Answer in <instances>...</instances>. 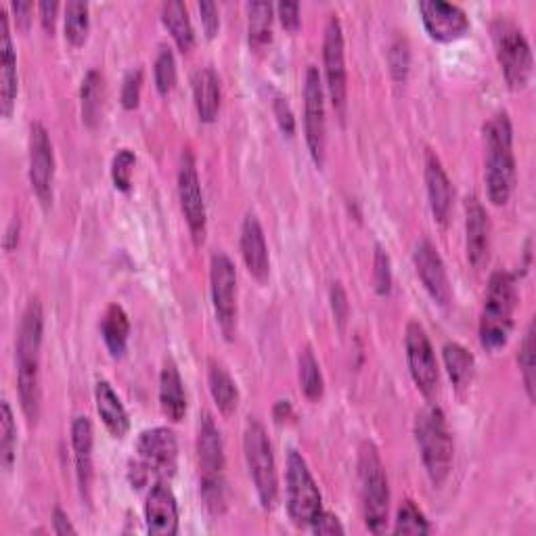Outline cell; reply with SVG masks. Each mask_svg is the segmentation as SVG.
<instances>
[{
    "label": "cell",
    "mask_w": 536,
    "mask_h": 536,
    "mask_svg": "<svg viewBox=\"0 0 536 536\" xmlns=\"http://www.w3.org/2000/svg\"><path fill=\"white\" fill-rule=\"evenodd\" d=\"M44 315L38 298H32L24 310L17 333V392L21 411L30 423L40 415V350Z\"/></svg>",
    "instance_id": "cell-1"
},
{
    "label": "cell",
    "mask_w": 536,
    "mask_h": 536,
    "mask_svg": "<svg viewBox=\"0 0 536 536\" xmlns=\"http://www.w3.org/2000/svg\"><path fill=\"white\" fill-rule=\"evenodd\" d=\"M486 141V193L495 206H505L516 185V158H513V128L505 111L484 124Z\"/></svg>",
    "instance_id": "cell-2"
},
{
    "label": "cell",
    "mask_w": 536,
    "mask_h": 536,
    "mask_svg": "<svg viewBox=\"0 0 536 536\" xmlns=\"http://www.w3.org/2000/svg\"><path fill=\"white\" fill-rule=\"evenodd\" d=\"M518 306L516 279L507 271L493 273L480 317V344L495 352L503 348L513 329V312Z\"/></svg>",
    "instance_id": "cell-3"
},
{
    "label": "cell",
    "mask_w": 536,
    "mask_h": 536,
    "mask_svg": "<svg viewBox=\"0 0 536 536\" xmlns=\"http://www.w3.org/2000/svg\"><path fill=\"white\" fill-rule=\"evenodd\" d=\"M415 438L423 467L434 486H442L451 474L453 465V438L446 426V417L440 407H426L415 421Z\"/></svg>",
    "instance_id": "cell-4"
},
{
    "label": "cell",
    "mask_w": 536,
    "mask_h": 536,
    "mask_svg": "<svg viewBox=\"0 0 536 536\" xmlns=\"http://www.w3.org/2000/svg\"><path fill=\"white\" fill-rule=\"evenodd\" d=\"M359 482L365 526L373 534L386 532L390 511L388 476L373 442H363L359 451Z\"/></svg>",
    "instance_id": "cell-5"
},
{
    "label": "cell",
    "mask_w": 536,
    "mask_h": 536,
    "mask_svg": "<svg viewBox=\"0 0 536 536\" xmlns=\"http://www.w3.org/2000/svg\"><path fill=\"white\" fill-rule=\"evenodd\" d=\"M493 42L503 76L513 91H522L532 78L534 59L524 32L507 17L493 21Z\"/></svg>",
    "instance_id": "cell-6"
},
{
    "label": "cell",
    "mask_w": 536,
    "mask_h": 536,
    "mask_svg": "<svg viewBox=\"0 0 536 536\" xmlns=\"http://www.w3.org/2000/svg\"><path fill=\"white\" fill-rule=\"evenodd\" d=\"M243 451L245 461H248L250 476L254 480L258 499L264 509H273L279 497V480H277V465L273 457L271 440L266 436V430L260 421L250 419L243 434Z\"/></svg>",
    "instance_id": "cell-7"
},
{
    "label": "cell",
    "mask_w": 536,
    "mask_h": 536,
    "mask_svg": "<svg viewBox=\"0 0 536 536\" xmlns=\"http://www.w3.org/2000/svg\"><path fill=\"white\" fill-rule=\"evenodd\" d=\"M285 490L289 518L296 526H310L323 511V499L315 478H312L304 457L298 451H289Z\"/></svg>",
    "instance_id": "cell-8"
},
{
    "label": "cell",
    "mask_w": 536,
    "mask_h": 536,
    "mask_svg": "<svg viewBox=\"0 0 536 536\" xmlns=\"http://www.w3.org/2000/svg\"><path fill=\"white\" fill-rule=\"evenodd\" d=\"M212 304L222 333L231 340L237 325V271L227 254H214L210 262Z\"/></svg>",
    "instance_id": "cell-9"
},
{
    "label": "cell",
    "mask_w": 536,
    "mask_h": 536,
    "mask_svg": "<svg viewBox=\"0 0 536 536\" xmlns=\"http://www.w3.org/2000/svg\"><path fill=\"white\" fill-rule=\"evenodd\" d=\"M323 61H325L329 99L333 103V109L344 118L348 99V76H346V55H344V32L340 19L335 15L329 17L325 28Z\"/></svg>",
    "instance_id": "cell-10"
},
{
    "label": "cell",
    "mask_w": 536,
    "mask_h": 536,
    "mask_svg": "<svg viewBox=\"0 0 536 536\" xmlns=\"http://www.w3.org/2000/svg\"><path fill=\"white\" fill-rule=\"evenodd\" d=\"M405 348H407L409 371H411L415 386L426 398H434L438 392V382H440L436 354H434L426 329L415 321L407 325Z\"/></svg>",
    "instance_id": "cell-11"
},
{
    "label": "cell",
    "mask_w": 536,
    "mask_h": 536,
    "mask_svg": "<svg viewBox=\"0 0 536 536\" xmlns=\"http://www.w3.org/2000/svg\"><path fill=\"white\" fill-rule=\"evenodd\" d=\"M304 130L306 143L312 160L321 168L325 162V93L319 70L315 65L308 67L304 80Z\"/></svg>",
    "instance_id": "cell-12"
},
{
    "label": "cell",
    "mask_w": 536,
    "mask_h": 536,
    "mask_svg": "<svg viewBox=\"0 0 536 536\" xmlns=\"http://www.w3.org/2000/svg\"><path fill=\"white\" fill-rule=\"evenodd\" d=\"M178 199H181V210L189 225L193 241L199 245L206 239V206L204 195H201L199 176L195 168L193 153L185 149L181 158V168H178Z\"/></svg>",
    "instance_id": "cell-13"
},
{
    "label": "cell",
    "mask_w": 536,
    "mask_h": 536,
    "mask_svg": "<svg viewBox=\"0 0 536 536\" xmlns=\"http://www.w3.org/2000/svg\"><path fill=\"white\" fill-rule=\"evenodd\" d=\"M30 183L40 204L49 208L53 204L55 153L49 132L40 122H34L30 130Z\"/></svg>",
    "instance_id": "cell-14"
},
{
    "label": "cell",
    "mask_w": 536,
    "mask_h": 536,
    "mask_svg": "<svg viewBox=\"0 0 536 536\" xmlns=\"http://www.w3.org/2000/svg\"><path fill=\"white\" fill-rule=\"evenodd\" d=\"M137 453L141 457V467L153 476L172 478L178 461V444L174 432L168 428L145 430L139 436Z\"/></svg>",
    "instance_id": "cell-15"
},
{
    "label": "cell",
    "mask_w": 536,
    "mask_h": 536,
    "mask_svg": "<svg viewBox=\"0 0 536 536\" xmlns=\"http://www.w3.org/2000/svg\"><path fill=\"white\" fill-rule=\"evenodd\" d=\"M413 262L417 268V275L423 287H426V292L430 294V298L440 306H449L453 300V287L449 281V273H446V266L438 250L432 245V241L423 239L415 245Z\"/></svg>",
    "instance_id": "cell-16"
},
{
    "label": "cell",
    "mask_w": 536,
    "mask_h": 536,
    "mask_svg": "<svg viewBox=\"0 0 536 536\" xmlns=\"http://www.w3.org/2000/svg\"><path fill=\"white\" fill-rule=\"evenodd\" d=\"M419 13L428 34L438 42H453L467 34L469 19L457 5L444 0H423Z\"/></svg>",
    "instance_id": "cell-17"
},
{
    "label": "cell",
    "mask_w": 536,
    "mask_h": 536,
    "mask_svg": "<svg viewBox=\"0 0 536 536\" xmlns=\"http://www.w3.org/2000/svg\"><path fill=\"white\" fill-rule=\"evenodd\" d=\"M465 235L467 260L480 271L490 256V220L478 197H469L465 204Z\"/></svg>",
    "instance_id": "cell-18"
},
{
    "label": "cell",
    "mask_w": 536,
    "mask_h": 536,
    "mask_svg": "<svg viewBox=\"0 0 536 536\" xmlns=\"http://www.w3.org/2000/svg\"><path fill=\"white\" fill-rule=\"evenodd\" d=\"M145 522L151 534L172 536L178 532V505L168 484L155 482L147 495Z\"/></svg>",
    "instance_id": "cell-19"
},
{
    "label": "cell",
    "mask_w": 536,
    "mask_h": 536,
    "mask_svg": "<svg viewBox=\"0 0 536 536\" xmlns=\"http://www.w3.org/2000/svg\"><path fill=\"white\" fill-rule=\"evenodd\" d=\"M17 99V57L9 30V15L0 11V111L9 118Z\"/></svg>",
    "instance_id": "cell-20"
},
{
    "label": "cell",
    "mask_w": 536,
    "mask_h": 536,
    "mask_svg": "<svg viewBox=\"0 0 536 536\" xmlns=\"http://www.w3.org/2000/svg\"><path fill=\"white\" fill-rule=\"evenodd\" d=\"M241 256L250 275L256 281H266L271 273V258H268V248L260 220L254 214H248L241 227Z\"/></svg>",
    "instance_id": "cell-21"
},
{
    "label": "cell",
    "mask_w": 536,
    "mask_h": 536,
    "mask_svg": "<svg viewBox=\"0 0 536 536\" xmlns=\"http://www.w3.org/2000/svg\"><path fill=\"white\" fill-rule=\"evenodd\" d=\"M197 459L201 478L222 476V469H225V446H222V436L216 428L212 415L208 413H204L199 419Z\"/></svg>",
    "instance_id": "cell-22"
},
{
    "label": "cell",
    "mask_w": 536,
    "mask_h": 536,
    "mask_svg": "<svg viewBox=\"0 0 536 536\" xmlns=\"http://www.w3.org/2000/svg\"><path fill=\"white\" fill-rule=\"evenodd\" d=\"M72 449L76 461V478L80 493L91 501L93 486V426L86 417H76L72 423Z\"/></svg>",
    "instance_id": "cell-23"
},
{
    "label": "cell",
    "mask_w": 536,
    "mask_h": 536,
    "mask_svg": "<svg viewBox=\"0 0 536 536\" xmlns=\"http://www.w3.org/2000/svg\"><path fill=\"white\" fill-rule=\"evenodd\" d=\"M426 187H428V199L432 214L438 222H446L453 206V187L449 176H446L440 160L434 153H428L426 160Z\"/></svg>",
    "instance_id": "cell-24"
},
{
    "label": "cell",
    "mask_w": 536,
    "mask_h": 536,
    "mask_svg": "<svg viewBox=\"0 0 536 536\" xmlns=\"http://www.w3.org/2000/svg\"><path fill=\"white\" fill-rule=\"evenodd\" d=\"M193 99L201 122H214L220 111V80L212 67H201L193 76Z\"/></svg>",
    "instance_id": "cell-25"
},
{
    "label": "cell",
    "mask_w": 536,
    "mask_h": 536,
    "mask_svg": "<svg viewBox=\"0 0 536 536\" xmlns=\"http://www.w3.org/2000/svg\"><path fill=\"white\" fill-rule=\"evenodd\" d=\"M160 405L170 421H181L187 413L185 386L174 361H166L160 375Z\"/></svg>",
    "instance_id": "cell-26"
},
{
    "label": "cell",
    "mask_w": 536,
    "mask_h": 536,
    "mask_svg": "<svg viewBox=\"0 0 536 536\" xmlns=\"http://www.w3.org/2000/svg\"><path fill=\"white\" fill-rule=\"evenodd\" d=\"M95 400H97L99 417L103 421V426L107 428V432L114 438H124L130 428V421H128V413L122 405V400L118 398L114 388H111L107 382H99L95 388Z\"/></svg>",
    "instance_id": "cell-27"
},
{
    "label": "cell",
    "mask_w": 536,
    "mask_h": 536,
    "mask_svg": "<svg viewBox=\"0 0 536 536\" xmlns=\"http://www.w3.org/2000/svg\"><path fill=\"white\" fill-rule=\"evenodd\" d=\"M101 333L107 350L111 352V356H124L126 346H128V335H130V321L126 317V312L122 306L111 304L101 321Z\"/></svg>",
    "instance_id": "cell-28"
},
{
    "label": "cell",
    "mask_w": 536,
    "mask_h": 536,
    "mask_svg": "<svg viewBox=\"0 0 536 536\" xmlns=\"http://www.w3.org/2000/svg\"><path fill=\"white\" fill-rule=\"evenodd\" d=\"M208 384H210V394L216 402L218 411L227 417L233 415L239 405V390H237L235 379L229 375V371L212 361L208 369Z\"/></svg>",
    "instance_id": "cell-29"
},
{
    "label": "cell",
    "mask_w": 536,
    "mask_h": 536,
    "mask_svg": "<svg viewBox=\"0 0 536 536\" xmlns=\"http://www.w3.org/2000/svg\"><path fill=\"white\" fill-rule=\"evenodd\" d=\"M162 21L166 30L172 34L176 47L183 53H189L195 47V32L191 26L187 7L181 0H170V3L162 7Z\"/></svg>",
    "instance_id": "cell-30"
},
{
    "label": "cell",
    "mask_w": 536,
    "mask_h": 536,
    "mask_svg": "<svg viewBox=\"0 0 536 536\" xmlns=\"http://www.w3.org/2000/svg\"><path fill=\"white\" fill-rule=\"evenodd\" d=\"M442 356H444V365H446V371H449L453 386L457 390H465L474 377V367H476L474 356L457 342L446 344L442 350Z\"/></svg>",
    "instance_id": "cell-31"
},
{
    "label": "cell",
    "mask_w": 536,
    "mask_h": 536,
    "mask_svg": "<svg viewBox=\"0 0 536 536\" xmlns=\"http://www.w3.org/2000/svg\"><path fill=\"white\" fill-rule=\"evenodd\" d=\"M103 76L97 70H91L80 88V101H82V120L88 128H95L101 120V111H103Z\"/></svg>",
    "instance_id": "cell-32"
},
{
    "label": "cell",
    "mask_w": 536,
    "mask_h": 536,
    "mask_svg": "<svg viewBox=\"0 0 536 536\" xmlns=\"http://www.w3.org/2000/svg\"><path fill=\"white\" fill-rule=\"evenodd\" d=\"M248 32L252 49H262L271 42L273 34V5L250 3L248 5Z\"/></svg>",
    "instance_id": "cell-33"
},
{
    "label": "cell",
    "mask_w": 536,
    "mask_h": 536,
    "mask_svg": "<svg viewBox=\"0 0 536 536\" xmlns=\"http://www.w3.org/2000/svg\"><path fill=\"white\" fill-rule=\"evenodd\" d=\"M298 369H300V388H302L304 396L308 400H319L323 396L325 386H323L321 367H319L315 354H312L310 348H304L300 352Z\"/></svg>",
    "instance_id": "cell-34"
},
{
    "label": "cell",
    "mask_w": 536,
    "mask_h": 536,
    "mask_svg": "<svg viewBox=\"0 0 536 536\" xmlns=\"http://www.w3.org/2000/svg\"><path fill=\"white\" fill-rule=\"evenodd\" d=\"M88 5L80 0H72L65 5V38L74 47H82L88 28H91V17H88Z\"/></svg>",
    "instance_id": "cell-35"
},
{
    "label": "cell",
    "mask_w": 536,
    "mask_h": 536,
    "mask_svg": "<svg viewBox=\"0 0 536 536\" xmlns=\"http://www.w3.org/2000/svg\"><path fill=\"white\" fill-rule=\"evenodd\" d=\"M15 446H17V428L9 400H3L0 405V461L5 469L13 467L15 459Z\"/></svg>",
    "instance_id": "cell-36"
},
{
    "label": "cell",
    "mask_w": 536,
    "mask_h": 536,
    "mask_svg": "<svg viewBox=\"0 0 536 536\" xmlns=\"http://www.w3.org/2000/svg\"><path fill=\"white\" fill-rule=\"evenodd\" d=\"M432 528L413 501H405L396 513V534H428Z\"/></svg>",
    "instance_id": "cell-37"
},
{
    "label": "cell",
    "mask_w": 536,
    "mask_h": 536,
    "mask_svg": "<svg viewBox=\"0 0 536 536\" xmlns=\"http://www.w3.org/2000/svg\"><path fill=\"white\" fill-rule=\"evenodd\" d=\"M153 74H155V86H158V93L162 97H168L176 86V61L170 49L164 47L160 51L158 59H155Z\"/></svg>",
    "instance_id": "cell-38"
},
{
    "label": "cell",
    "mask_w": 536,
    "mask_h": 536,
    "mask_svg": "<svg viewBox=\"0 0 536 536\" xmlns=\"http://www.w3.org/2000/svg\"><path fill=\"white\" fill-rule=\"evenodd\" d=\"M518 363H520L526 394H528L530 400H534V371H536V363H534V323L528 325V331L524 335V342L520 346Z\"/></svg>",
    "instance_id": "cell-39"
},
{
    "label": "cell",
    "mask_w": 536,
    "mask_h": 536,
    "mask_svg": "<svg viewBox=\"0 0 536 536\" xmlns=\"http://www.w3.org/2000/svg\"><path fill=\"white\" fill-rule=\"evenodd\" d=\"M373 287L377 296H390L392 292V262L382 245H375L373 256Z\"/></svg>",
    "instance_id": "cell-40"
},
{
    "label": "cell",
    "mask_w": 536,
    "mask_h": 536,
    "mask_svg": "<svg viewBox=\"0 0 536 536\" xmlns=\"http://www.w3.org/2000/svg\"><path fill=\"white\" fill-rule=\"evenodd\" d=\"M134 164H137V158L130 149H120L116 153L114 162H111V181H114V187L122 193H128L132 187V172Z\"/></svg>",
    "instance_id": "cell-41"
},
{
    "label": "cell",
    "mask_w": 536,
    "mask_h": 536,
    "mask_svg": "<svg viewBox=\"0 0 536 536\" xmlns=\"http://www.w3.org/2000/svg\"><path fill=\"white\" fill-rule=\"evenodd\" d=\"M390 72L396 82H405L409 74V47L405 40H396L390 49Z\"/></svg>",
    "instance_id": "cell-42"
},
{
    "label": "cell",
    "mask_w": 536,
    "mask_h": 536,
    "mask_svg": "<svg viewBox=\"0 0 536 536\" xmlns=\"http://www.w3.org/2000/svg\"><path fill=\"white\" fill-rule=\"evenodd\" d=\"M141 88H143V72L132 70L126 74L122 84V107L124 109H137L141 101Z\"/></svg>",
    "instance_id": "cell-43"
},
{
    "label": "cell",
    "mask_w": 536,
    "mask_h": 536,
    "mask_svg": "<svg viewBox=\"0 0 536 536\" xmlns=\"http://www.w3.org/2000/svg\"><path fill=\"white\" fill-rule=\"evenodd\" d=\"M329 300H331V310H333L335 321H338L340 329H344V325L348 321V315H350V304H348V296L344 292V287L340 283L331 285Z\"/></svg>",
    "instance_id": "cell-44"
},
{
    "label": "cell",
    "mask_w": 536,
    "mask_h": 536,
    "mask_svg": "<svg viewBox=\"0 0 536 536\" xmlns=\"http://www.w3.org/2000/svg\"><path fill=\"white\" fill-rule=\"evenodd\" d=\"M310 530L315 534H327V536H333V534H344V526L342 522L333 516V513H327V511H321L319 516L312 520L310 524Z\"/></svg>",
    "instance_id": "cell-45"
},
{
    "label": "cell",
    "mask_w": 536,
    "mask_h": 536,
    "mask_svg": "<svg viewBox=\"0 0 536 536\" xmlns=\"http://www.w3.org/2000/svg\"><path fill=\"white\" fill-rule=\"evenodd\" d=\"M199 15H201V26L206 30L208 38H214L218 34L220 28V19H218V9L210 0H204V3H199Z\"/></svg>",
    "instance_id": "cell-46"
},
{
    "label": "cell",
    "mask_w": 536,
    "mask_h": 536,
    "mask_svg": "<svg viewBox=\"0 0 536 536\" xmlns=\"http://www.w3.org/2000/svg\"><path fill=\"white\" fill-rule=\"evenodd\" d=\"M275 116H277V122L283 130V134H287V137H294L296 120L292 114V107H289V103L285 99H275Z\"/></svg>",
    "instance_id": "cell-47"
},
{
    "label": "cell",
    "mask_w": 536,
    "mask_h": 536,
    "mask_svg": "<svg viewBox=\"0 0 536 536\" xmlns=\"http://www.w3.org/2000/svg\"><path fill=\"white\" fill-rule=\"evenodd\" d=\"M277 13L285 30L296 32L300 28V5L298 3H279Z\"/></svg>",
    "instance_id": "cell-48"
},
{
    "label": "cell",
    "mask_w": 536,
    "mask_h": 536,
    "mask_svg": "<svg viewBox=\"0 0 536 536\" xmlns=\"http://www.w3.org/2000/svg\"><path fill=\"white\" fill-rule=\"evenodd\" d=\"M13 13H15V21H17V28L28 32L30 30V24H32V13H34V5L32 3H13L11 5Z\"/></svg>",
    "instance_id": "cell-49"
},
{
    "label": "cell",
    "mask_w": 536,
    "mask_h": 536,
    "mask_svg": "<svg viewBox=\"0 0 536 536\" xmlns=\"http://www.w3.org/2000/svg\"><path fill=\"white\" fill-rule=\"evenodd\" d=\"M57 11H59V5L55 3V0H44V3H40V21H42V28L47 32L55 30Z\"/></svg>",
    "instance_id": "cell-50"
},
{
    "label": "cell",
    "mask_w": 536,
    "mask_h": 536,
    "mask_svg": "<svg viewBox=\"0 0 536 536\" xmlns=\"http://www.w3.org/2000/svg\"><path fill=\"white\" fill-rule=\"evenodd\" d=\"M53 532L55 534H76V528L72 526L70 518H67V513L61 511L59 507L53 511Z\"/></svg>",
    "instance_id": "cell-51"
},
{
    "label": "cell",
    "mask_w": 536,
    "mask_h": 536,
    "mask_svg": "<svg viewBox=\"0 0 536 536\" xmlns=\"http://www.w3.org/2000/svg\"><path fill=\"white\" fill-rule=\"evenodd\" d=\"M17 241H19V220L15 218L7 229V235H5V250L11 252L13 248H17Z\"/></svg>",
    "instance_id": "cell-52"
},
{
    "label": "cell",
    "mask_w": 536,
    "mask_h": 536,
    "mask_svg": "<svg viewBox=\"0 0 536 536\" xmlns=\"http://www.w3.org/2000/svg\"><path fill=\"white\" fill-rule=\"evenodd\" d=\"M289 417H292V405H289V400H279L277 405H275V419L279 423H283Z\"/></svg>",
    "instance_id": "cell-53"
}]
</instances>
